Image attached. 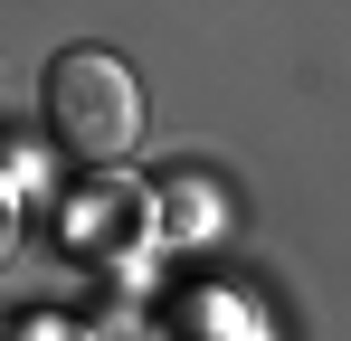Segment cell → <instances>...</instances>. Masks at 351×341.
I'll list each match as a JSON object with an SVG mask.
<instances>
[{
  "label": "cell",
  "mask_w": 351,
  "mask_h": 341,
  "mask_svg": "<svg viewBox=\"0 0 351 341\" xmlns=\"http://www.w3.org/2000/svg\"><path fill=\"white\" fill-rule=\"evenodd\" d=\"M38 114H48V142L86 170H114L143 152V86L114 48H66L38 76Z\"/></svg>",
  "instance_id": "cell-1"
}]
</instances>
